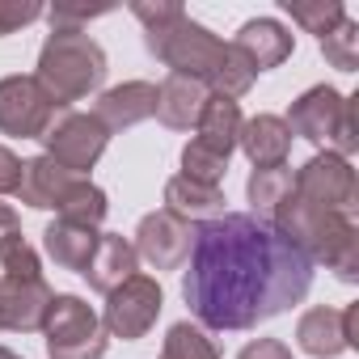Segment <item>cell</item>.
Instances as JSON below:
<instances>
[{
	"label": "cell",
	"instance_id": "cell-35",
	"mask_svg": "<svg viewBox=\"0 0 359 359\" xmlns=\"http://www.w3.org/2000/svg\"><path fill=\"white\" fill-rule=\"evenodd\" d=\"M237 359H292V351H287V342H279V338H254V342L241 346Z\"/></svg>",
	"mask_w": 359,
	"mask_h": 359
},
{
	"label": "cell",
	"instance_id": "cell-7",
	"mask_svg": "<svg viewBox=\"0 0 359 359\" xmlns=\"http://www.w3.org/2000/svg\"><path fill=\"white\" fill-rule=\"evenodd\" d=\"M292 195L304 199L317 212H338L351 216L355 199H359V182H355V169L346 156L338 152H317L309 156L296 173H292Z\"/></svg>",
	"mask_w": 359,
	"mask_h": 359
},
{
	"label": "cell",
	"instance_id": "cell-19",
	"mask_svg": "<svg viewBox=\"0 0 359 359\" xmlns=\"http://www.w3.org/2000/svg\"><path fill=\"white\" fill-rule=\"evenodd\" d=\"M135 266H140L135 245H131L127 237H118V233H102L97 254H93V262H89L85 279H89V287H93V292L110 296V292H114V287H123L131 275H140Z\"/></svg>",
	"mask_w": 359,
	"mask_h": 359
},
{
	"label": "cell",
	"instance_id": "cell-18",
	"mask_svg": "<svg viewBox=\"0 0 359 359\" xmlns=\"http://www.w3.org/2000/svg\"><path fill=\"white\" fill-rule=\"evenodd\" d=\"M237 148L254 161V169H266V165H287V152H292V131L279 114H254L250 123H241V140Z\"/></svg>",
	"mask_w": 359,
	"mask_h": 359
},
{
	"label": "cell",
	"instance_id": "cell-32",
	"mask_svg": "<svg viewBox=\"0 0 359 359\" xmlns=\"http://www.w3.org/2000/svg\"><path fill=\"white\" fill-rule=\"evenodd\" d=\"M43 18V5H34V0H0V39L30 26Z\"/></svg>",
	"mask_w": 359,
	"mask_h": 359
},
{
	"label": "cell",
	"instance_id": "cell-16",
	"mask_svg": "<svg viewBox=\"0 0 359 359\" xmlns=\"http://www.w3.org/2000/svg\"><path fill=\"white\" fill-rule=\"evenodd\" d=\"M233 47L254 64V72H266V68H279V64L292 55L296 39H292V30H287L283 22H275V18H254V22H245V26L237 30Z\"/></svg>",
	"mask_w": 359,
	"mask_h": 359
},
{
	"label": "cell",
	"instance_id": "cell-29",
	"mask_svg": "<svg viewBox=\"0 0 359 359\" xmlns=\"http://www.w3.org/2000/svg\"><path fill=\"white\" fill-rule=\"evenodd\" d=\"M182 173L187 177H195V182H208V187H220L224 182V173H229V161L224 156H216V152H208L203 144H187L182 148Z\"/></svg>",
	"mask_w": 359,
	"mask_h": 359
},
{
	"label": "cell",
	"instance_id": "cell-17",
	"mask_svg": "<svg viewBox=\"0 0 359 359\" xmlns=\"http://www.w3.org/2000/svg\"><path fill=\"white\" fill-rule=\"evenodd\" d=\"M97 241H102L97 229L68 224V220H51L47 233H43V250H47V258H51L60 271H76V275L89 271V262H93V254H97Z\"/></svg>",
	"mask_w": 359,
	"mask_h": 359
},
{
	"label": "cell",
	"instance_id": "cell-14",
	"mask_svg": "<svg viewBox=\"0 0 359 359\" xmlns=\"http://www.w3.org/2000/svg\"><path fill=\"white\" fill-rule=\"evenodd\" d=\"M156 110V85L148 81H127V85H114L97 97L93 106V118L106 127V131H127L144 118H152Z\"/></svg>",
	"mask_w": 359,
	"mask_h": 359
},
{
	"label": "cell",
	"instance_id": "cell-1",
	"mask_svg": "<svg viewBox=\"0 0 359 359\" xmlns=\"http://www.w3.org/2000/svg\"><path fill=\"white\" fill-rule=\"evenodd\" d=\"M313 287V262L266 220L224 212L195 229L182 300L208 330H254Z\"/></svg>",
	"mask_w": 359,
	"mask_h": 359
},
{
	"label": "cell",
	"instance_id": "cell-34",
	"mask_svg": "<svg viewBox=\"0 0 359 359\" xmlns=\"http://www.w3.org/2000/svg\"><path fill=\"white\" fill-rule=\"evenodd\" d=\"M22 169H26V161H18V152H9L0 144V195H18L22 191Z\"/></svg>",
	"mask_w": 359,
	"mask_h": 359
},
{
	"label": "cell",
	"instance_id": "cell-2",
	"mask_svg": "<svg viewBox=\"0 0 359 359\" xmlns=\"http://www.w3.org/2000/svg\"><path fill=\"white\" fill-rule=\"evenodd\" d=\"M266 224H275L309 262H325V271H334L342 283L359 279V229L351 216L317 212L304 199L287 195Z\"/></svg>",
	"mask_w": 359,
	"mask_h": 359
},
{
	"label": "cell",
	"instance_id": "cell-8",
	"mask_svg": "<svg viewBox=\"0 0 359 359\" xmlns=\"http://www.w3.org/2000/svg\"><path fill=\"white\" fill-rule=\"evenodd\" d=\"M64 114V106L39 85V76H5L0 81V131L18 140H43V131Z\"/></svg>",
	"mask_w": 359,
	"mask_h": 359
},
{
	"label": "cell",
	"instance_id": "cell-33",
	"mask_svg": "<svg viewBox=\"0 0 359 359\" xmlns=\"http://www.w3.org/2000/svg\"><path fill=\"white\" fill-rule=\"evenodd\" d=\"M110 9L102 5V9H81V5H55L47 18H51V30H81L85 22H93V18H106Z\"/></svg>",
	"mask_w": 359,
	"mask_h": 359
},
{
	"label": "cell",
	"instance_id": "cell-4",
	"mask_svg": "<svg viewBox=\"0 0 359 359\" xmlns=\"http://www.w3.org/2000/svg\"><path fill=\"white\" fill-rule=\"evenodd\" d=\"M287 131L304 135L313 144H330L338 156H351L359 148V127H355V97H342L330 85H313L300 93L287 110Z\"/></svg>",
	"mask_w": 359,
	"mask_h": 359
},
{
	"label": "cell",
	"instance_id": "cell-21",
	"mask_svg": "<svg viewBox=\"0 0 359 359\" xmlns=\"http://www.w3.org/2000/svg\"><path fill=\"white\" fill-rule=\"evenodd\" d=\"M76 182V173H68L60 161H51L47 152L43 156H34V161H26V169H22V191H18V199L26 203V208H39V212H51V208H60V199L68 195V187Z\"/></svg>",
	"mask_w": 359,
	"mask_h": 359
},
{
	"label": "cell",
	"instance_id": "cell-13",
	"mask_svg": "<svg viewBox=\"0 0 359 359\" xmlns=\"http://www.w3.org/2000/svg\"><path fill=\"white\" fill-rule=\"evenodd\" d=\"M208 97H212V93H208L203 81L169 72V76L156 85V110H152V114H156L165 127H173V131H191V127L199 123Z\"/></svg>",
	"mask_w": 359,
	"mask_h": 359
},
{
	"label": "cell",
	"instance_id": "cell-36",
	"mask_svg": "<svg viewBox=\"0 0 359 359\" xmlns=\"http://www.w3.org/2000/svg\"><path fill=\"white\" fill-rule=\"evenodd\" d=\"M13 237H22V220L9 203H0V245H9Z\"/></svg>",
	"mask_w": 359,
	"mask_h": 359
},
{
	"label": "cell",
	"instance_id": "cell-20",
	"mask_svg": "<svg viewBox=\"0 0 359 359\" xmlns=\"http://www.w3.org/2000/svg\"><path fill=\"white\" fill-rule=\"evenodd\" d=\"M296 342L313 359H334V355L351 351V342H346V313L342 309H325V304L309 309L296 321Z\"/></svg>",
	"mask_w": 359,
	"mask_h": 359
},
{
	"label": "cell",
	"instance_id": "cell-25",
	"mask_svg": "<svg viewBox=\"0 0 359 359\" xmlns=\"http://www.w3.org/2000/svg\"><path fill=\"white\" fill-rule=\"evenodd\" d=\"M254 64L233 47V43H224L220 47V60H216V68H212V81H208V93H216V97H241V93H250V85H254Z\"/></svg>",
	"mask_w": 359,
	"mask_h": 359
},
{
	"label": "cell",
	"instance_id": "cell-11",
	"mask_svg": "<svg viewBox=\"0 0 359 359\" xmlns=\"http://www.w3.org/2000/svg\"><path fill=\"white\" fill-rule=\"evenodd\" d=\"M135 258H144L148 266L156 271H177L187 258H191V245H195V229L187 220H177L169 212H148L135 229Z\"/></svg>",
	"mask_w": 359,
	"mask_h": 359
},
{
	"label": "cell",
	"instance_id": "cell-23",
	"mask_svg": "<svg viewBox=\"0 0 359 359\" xmlns=\"http://www.w3.org/2000/svg\"><path fill=\"white\" fill-rule=\"evenodd\" d=\"M245 195H250V208L258 220H271L279 212V203L292 195V169L287 165H266V169H254L250 182H245Z\"/></svg>",
	"mask_w": 359,
	"mask_h": 359
},
{
	"label": "cell",
	"instance_id": "cell-30",
	"mask_svg": "<svg viewBox=\"0 0 359 359\" xmlns=\"http://www.w3.org/2000/svg\"><path fill=\"white\" fill-rule=\"evenodd\" d=\"M0 279H43L39 254L26 237H13L9 245H0Z\"/></svg>",
	"mask_w": 359,
	"mask_h": 359
},
{
	"label": "cell",
	"instance_id": "cell-31",
	"mask_svg": "<svg viewBox=\"0 0 359 359\" xmlns=\"http://www.w3.org/2000/svg\"><path fill=\"white\" fill-rule=\"evenodd\" d=\"M131 13L144 22V30H161V26L177 22V18H187V9L177 5V0H135Z\"/></svg>",
	"mask_w": 359,
	"mask_h": 359
},
{
	"label": "cell",
	"instance_id": "cell-26",
	"mask_svg": "<svg viewBox=\"0 0 359 359\" xmlns=\"http://www.w3.org/2000/svg\"><path fill=\"white\" fill-rule=\"evenodd\" d=\"M161 359H220V346L203 334V325L177 321L161 342Z\"/></svg>",
	"mask_w": 359,
	"mask_h": 359
},
{
	"label": "cell",
	"instance_id": "cell-27",
	"mask_svg": "<svg viewBox=\"0 0 359 359\" xmlns=\"http://www.w3.org/2000/svg\"><path fill=\"white\" fill-rule=\"evenodd\" d=\"M283 9H287V18H292L300 30H309V34H317V39H325V34L346 18V9L338 5V0H283Z\"/></svg>",
	"mask_w": 359,
	"mask_h": 359
},
{
	"label": "cell",
	"instance_id": "cell-10",
	"mask_svg": "<svg viewBox=\"0 0 359 359\" xmlns=\"http://www.w3.org/2000/svg\"><path fill=\"white\" fill-rule=\"evenodd\" d=\"M43 144H47V156L60 161L68 173H85L97 165V156L106 152L110 144V131L93 118V114H76V110H64L55 114V123L43 131Z\"/></svg>",
	"mask_w": 359,
	"mask_h": 359
},
{
	"label": "cell",
	"instance_id": "cell-12",
	"mask_svg": "<svg viewBox=\"0 0 359 359\" xmlns=\"http://www.w3.org/2000/svg\"><path fill=\"white\" fill-rule=\"evenodd\" d=\"M55 292L47 279H0V330L39 334L47 325Z\"/></svg>",
	"mask_w": 359,
	"mask_h": 359
},
{
	"label": "cell",
	"instance_id": "cell-9",
	"mask_svg": "<svg viewBox=\"0 0 359 359\" xmlns=\"http://www.w3.org/2000/svg\"><path fill=\"white\" fill-rule=\"evenodd\" d=\"M161 304H165L161 283H156L152 275H131L123 287H114V292L106 296V309H102V330H106L110 338L135 342V338H144V334L156 325Z\"/></svg>",
	"mask_w": 359,
	"mask_h": 359
},
{
	"label": "cell",
	"instance_id": "cell-5",
	"mask_svg": "<svg viewBox=\"0 0 359 359\" xmlns=\"http://www.w3.org/2000/svg\"><path fill=\"white\" fill-rule=\"evenodd\" d=\"M144 47H148V55H156V60H161L165 68H173L177 76H195V81L208 85L224 43H220L208 26L191 22V18H177V22L161 26V30H148V34H144Z\"/></svg>",
	"mask_w": 359,
	"mask_h": 359
},
{
	"label": "cell",
	"instance_id": "cell-28",
	"mask_svg": "<svg viewBox=\"0 0 359 359\" xmlns=\"http://www.w3.org/2000/svg\"><path fill=\"white\" fill-rule=\"evenodd\" d=\"M321 55H325L330 68L355 72V64H359V26H355L351 18H342V22L321 39Z\"/></svg>",
	"mask_w": 359,
	"mask_h": 359
},
{
	"label": "cell",
	"instance_id": "cell-6",
	"mask_svg": "<svg viewBox=\"0 0 359 359\" xmlns=\"http://www.w3.org/2000/svg\"><path fill=\"white\" fill-rule=\"evenodd\" d=\"M43 334H47V355L51 359H102L106 355L102 317L81 296H55Z\"/></svg>",
	"mask_w": 359,
	"mask_h": 359
},
{
	"label": "cell",
	"instance_id": "cell-15",
	"mask_svg": "<svg viewBox=\"0 0 359 359\" xmlns=\"http://www.w3.org/2000/svg\"><path fill=\"white\" fill-rule=\"evenodd\" d=\"M165 212L187 220L191 229L208 224V220H220L224 216V191L220 187H208V182H195V177L177 173L165 182Z\"/></svg>",
	"mask_w": 359,
	"mask_h": 359
},
{
	"label": "cell",
	"instance_id": "cell-24",
	"mask_svg": "<svg viewBox=\"0 0 359 359\" xmlns=\"http://www.w3.org/2000/svg\"><path fill=\"white\" fill-rule=\"evenodd\" d=\"M106 191L102 187H93L89 177H76V182L68 187V195L60 199V220H68V224H85V229H97L102 220H106Z\"/></svg>",
	"mask_w": 359,
	"mask_h": 359
},
{
	"label": "cell",
	"instance_id": "cell-3",
	"mask_svg": "<svg viewBox=\"0 0 359 359\" xmlns=\"http://www.w3.org/2000/svg\"><path fill=\"white\" fill-rule=\"evenodd\" d=\"M39 85L68 110L72 102L89 97L106 81V51L85 30H51L39 51Z\"/></svg>",
	"mask_w": 359,
	"mask_h": 359
},
{
	"label": "cell",
	"instance_id": "cell-37",
	"mask_svg": "<svg viewBox=\"0 0 359 359\" xmlns=\"http://www.w3.org/2000/svg\"><path fill=\"white\" fill-rule=\"evenodd\" d=\"M0 359H22V355H13L9 346H0Z\"/></svg>",
	"mask_w": 359,
	"mask_h": 359
},
{
	"label": "cell",
	"instance_id": "cell-22",
	"mask_svg": "<svg viewBox=\"0 0 359 359\" xmlns=\"http://www.w3.org/2000/svg\"><path fill=\"white\" fill-rule=\"evenodd\" d=\"M241 106L233 102V97H208V106H203V114H199V123H195V144H203L208 152H216V156H233V148H237V140H241Z\"/></svg>",
	"mask_w": 359,
	"mask_h": 359
}]
</instances>
